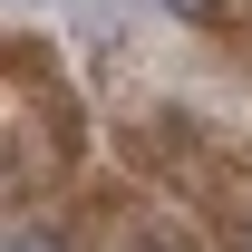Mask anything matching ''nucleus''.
I'll return each instance as SVG.
<instances>
[{"instance_id":"1","label":"nucleus","mask_w":252,"mask_h":252,"mask_svg":"<svg viewBox=\"0 0 252 252\" xmlns=\"http://www.w3.org/2000/svg\"><path fill=\"white\" fill-rule=\"evenodd\" d=\"M10 252H68V233H59V223H20V233H10Z\"/></svg>"},{"instance_id":"2","label":"nucleus","mask_w":252,"mask_h":252,"mask_svg":"<svg viewBox=\"0 0 252 252\" xmlns=\"http://www.w3.org/2000/svg\"><path fill=\"white\" fill-rule=\"evenodd\" d=\"M175 20H223V0H165Z\"/></svg>"},{"instance_id":"3","label":"nucleus","mask_w":252,"mask_h":252,"mask_svg":"<svg viewBox=\"0 0 252 252\" xmlns=\"http://www.w3.org/2000/svg\"><path fill=\"white\" fill-rule=\"evenodd\" d=\"M243 252H252V223H243Z\"/></svg>"}]
</instances>
